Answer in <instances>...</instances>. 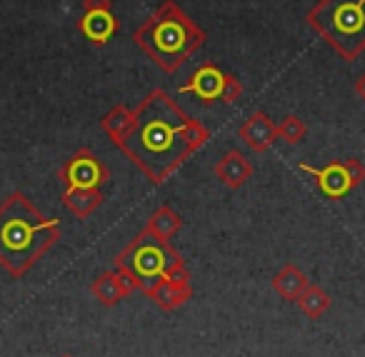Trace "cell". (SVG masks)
I'll list each match as a JSON object with an SVG mask.
<instances>
[{
    "mask_svg": "<svg viewBox=\"0 0 365 357\" xmlns=\"http://www.w3.org/2000/svg\"><path fill=\"white\" fill-rule=\"evenodd\" d=\"M83 8H113V0H83Z\"/></svg>",
    "mask_w": 365,
    "mask_h": 357,
    "instance_id": "21",
    "label": "cell"
},
{
    "mask_svg": "<svg viewBox=\"0 0 365 357\" xmlns=\"http://www.w3.org/2000/svg\"><path fill=\"white\" fill-rule=\"evenodd\" d=\"M58 180L66 187H101L110 180V170L88 148H81L58 167Z\"/></svg>",
    "mask_w": 365,
    "mask_h": 357,
    "instance_id": "7",
    "label": "cell"
},
{
    "mask_svg": "<svg viewBox=\"0 0 365 357\" xmlns=\"http://www.w3.org/2000/svg\"><path fill=\"white\" fill-rule=\"evenodd\" d=\"M223 86H225V73L215 63H203L188 78V83H182L178 88V93L180 95H195L203 105H213L223 95Z\"/></svg>",
    "mask_w": 365,
    "mask_h": 357,
    "instance_id": "8",
    "label": "cell"
},
{
    "mask_svg": "<svg viewBox=\"0 0 365 357\" xmlns=\"http://www.w3.org/2000/svg\"><path fill=\"white\" fill-rule=\"evenodd\" d=\"M145 295L150 297L155 307L170 312V310H178V307H182L185 302L193 300V285H180V282H173V280H160L158 285H153Z\"/></svg>",
    "mask_w": 365,
    "mask_h": 357,
    "instance_id": "13",
    "label": "cell"
},
{
    "mask_svg": "<svg viewBox=\"0 0 365 357\" xmlns=\"http://www.w3.org/2000/svg\"><path fill=\"white\" fill-rule=\"evenodd\" d=\"M61 220L48 217L16 190L0 202V267L21 280L61 240Z\"/></svg>",
    "mask_w": 365,
    "mask_h": 357,
    "instance_id": "2",
    "label": "cell"
},
{
    "mask_svg": "<svg viewBox=\"0 0 365 357\" xmlns=\"http://www.w3.org/2000/svg\"><path fill=\"white\" fill-rule=\"evenodd\" d=\"M133 292H135L133 282L128 280L120 270H115V267L101 272V275L91 282V295L96 297L98 305H103V307H115L118 302L130 297Z\"/></svg>",
    "mask_w": 365,
    "mask_h": 357,
    "instance_id": "11",
    "label": "cell"
},
{
    "mask_svg": "<svg viewBox=\"0 0 365 357\" xmlns=\"http://www.w3.org/2000/svg\"><path fill=\"white\" fill-rule=\"evenodd\" d=\"M355 95H358L360 100L365 103V73L358 78V81H355Z\"/></svg>",
    "mask_w": 365,
    "mask_h": 357,
    "instance_id": "22",
    "label": "cell"
},
{
    "mask_svg": "<svg viewBox=\"0 0 365 357\" xmlns=\"http://www.w3.org/2000/svg\"><path fill=\"white\" fill-rule=\"evenodd\" d=\"M78 31L88 43L103 48L115 38V33L120 31V23L113 16V8H88L78 21Z\"/></svg>",
    "mask_w": 365,
    "mask_h": 357,
    "instance_id": "9",
    "label": "cell"
},
{
    "mask_svg": "<svg viewBox=\"0 0 365 357\" xmlns=\"http://www.w3.org/2000/svg\"><path fill=\"white\" fill-rule=\"evenodd\" d=\"M240 95H243V83H240L235 76H230V73H225V86H223L220 103H225V105H233L235 100H240Z\"/></svg>",
    "mask_w": 365,
    "mask_h": 357,
    "instance_id": "20",
    "label": "cell"
},
{
    "mask_svg": "<svg viewBox=\"0 0 365 357\" xmlns=\"http://www.w3.org/2000/svg\"><path fill=\"white\" fill-rule=\"evenodd\" d=\"M210 130L182 110L163 88H153L135 108L133 128L118 150L153 182L163 185L205 143Z\"/></svg>",
    "mask_w": 365,
    "mask_h": 357,
    "instance_id": "1",
    "label": "cell"
},
{
    "mask_svg": "<svg viewBox=\"0 0 365 357\" xmlns=\"http://www.w3.org/2000/svg\"><path fill=\"white\" fill-rule=\"evenodd\" d=\"M305 23L345 63L365 53V0H318L305 13Z\"/></svg>",
    "mask_w": 365,
    "mask_h": 357,
    "instance_id": "5",
    "label": "cell"
},
{
    "mask_svg": "<svg viewBox=\"0 0 365 357\" xmlns=\"http://www.w3.org/2000/svg\"><path fill=\"white\" fill-rule=\"evenodd\" d=\"M58 357H73V355H58Z\"/></svg>",
    "mask_w": 365,
    "mask_h": 357,
    "instance_id": "23",
    "label": "cell"
},
{
    "mask_svg": "<svg viewBox=\"0 0 365 357\" xmlns=\"http://www.w3.org/2000/svg\"><path fill=\"white\" fill-rule=\"evenodd\" d=\"M213 172L225 187L240 190V187L253 177V162H250L240 150H228L218 162H215Z\"/></svg>",
    "mask_w": 365,
    "mask_h": 357,
    "instance_id": "12",
    "label": "cell"
},
{
    "mask_svg": "<svg viewBox=\"0 0 365 357\" xmlns=\"http://www.w3.org/2000/svg\"><path fill=\"white\" fill-rule=\"evenodd\" d=\"M238 140H243V145L250 148L253 152H265L278 140V125L270 120L265 110H255L238 128Z\"/></svg>",
    "mask_w": 365,
    "mask_h": 357,
    "instance_id": "10",
    "label": "cell"
},
{
    "mask_svg": "<svg viewBox=\"0 0 365 357\" xmlns=\"http://www.w3.org/2000/svg\"><path fill=\"white\" fill-rule=\"evenodd\" d=\"M295 302H298L300 312H303L305 317H310V320H318V317H323L325 312L330 310V305H333V300H330L328 292H325L320 285H313V282L305 287L303 295H300Z\"/></svg>",
    "mask_w": 365,
    "mask_h": 357,
    "instance_id": "18",
    "label": "cell"
},
{
    "mask_svg": "<svg viewBox=\"0 0 365 357\" xmlns=\"http://www.w3.org/2000/svg\"><path fill=\"white\" fill-rule=\"evenodd\" d=\"M180 227H182V217L178 215L170 205H163L150 212V217L145 220V227H143V230H145L148 235L158 237V240L170 242L173 237L180 232Z\"/></svg>",
    "mask_w": 365,
    "mask_h": 357,
    "instance_id": "16",
    "label": "cell"
},
{
    "mask_svg": "<svg viewBox=\"0 0 365 357\" xmlns=\"http://www.w3.org/2000/svg\"><path fill=\"white\" fill-rule=\"evenodd\" d=\"M115 270H120L133 287L140 292H148L160 280H173L180 285H193L190 282L188 265L182 255L168 240L148 235L145 230L138 232L115 257H113Z\"/></svg>",
    "mask_w": 365,
    "mask_h": 357,
    "instance_id": "4",
    "label": "cell"
},
{
    "mask_svg": "<svg viewBox=\"0 0 365 357\" xmlns=\"http://www.w3.org/2000/svg\"><path fill=\"white\" fill-rule=\"evenodd\" d=\"M205 41H208L205 31L175 0H163L155 13L133 33V43L163 73H175L193 53L205 46Z\"/></svg>",
    "mask_w": 365,
    "mask_h": 357,
    "instance_id": "3",
    "label": "cell"
},
{
    "mask_svg": "<svg viewBox=\"0 0 365 357\" xmlns=\"http://www.w3.org/2000/svg\"><path fill=\"white\" fill-rule=\"evenodd\" d=\"M300 172L313 177L315 187L323 192L328 200H343L353 190H358L365 180V165L358 157H348V160H333L325 167H313L300 162Z\"/></svg>",
    "mask_w": 365,
    "mask_h": 357,
    "instance_id": "6",
    "label": "cell"
},
{
    "mask_svg": "<svg viewBox=\"0 0 365 357\" xmlns=\"http://www.w3.org/2000/svg\"><path fill=\"white\" fill-rule=\"evenodd\" d=\"M305 135H308V125H305L298 115H285L283 120L278 123V138L288 143V145L303 143Z\"/></svg>",
    "mask_w": 365,
    "mask_h": 357,
    "instance_id": "19",
    "label": "cell"
},
{
    "mask_svg": "<svg viewBox=\"0 0 365 357\" xmlns=\"http://www.w3.org/2000/svg\"><path fill=\"white\" fill-rule=\"evenodd\" d=\"M270 285H273V290L278 292L283 300L295 302L300 295H303L305 287L310 285V280H308V275H305V272L300 270L298 265H293V262H285V265L273 275Z\"/></svg>",
    "mask_w": 365,
    "mask_h": 357,
    "instance_id": "15",
    "label": "cell"
},
{
    "mask_svg": "<svg viewBox=\"0 0 365 357\" xmlns=\"http://www.w3.org/2000/svg\"><path fill=\"white\" fill-rule=\"evenodd\" d=\"M133 120H135V110H130L128 105H113L110 110L101 118V128L108 135V140L118 148L123 143V138L130 133Z\"/></svg>",
    "mask_w": 365,
    "mask_h": 357,
    "instance_id": "17",
    "label": "cell"
},
{
    "mask_svg": "<svg viewBox=\"0 0 365 357\" xmlns=\"http://www.w3.org/2000/svg\"><path fill=\"white\" fill-rule=\"evenodd\" d=\"M61 200L71 215H76L78 220H88L103 205V192L101 187H66Z\"/></svg>",
    "mask_w": 365,
    "mask_h": 357,
    "instance_id": "14",
    "label": "cell"
}]
</instances>
